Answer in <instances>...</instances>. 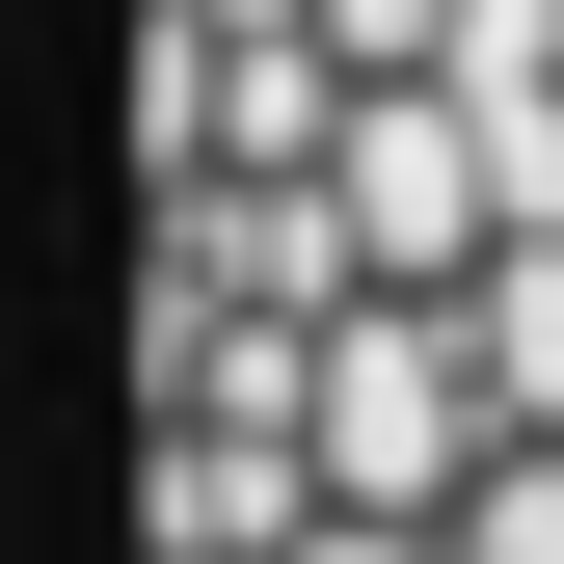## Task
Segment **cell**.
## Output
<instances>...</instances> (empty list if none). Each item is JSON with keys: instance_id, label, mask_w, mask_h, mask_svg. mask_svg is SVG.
I'll return each instance as SVG.
<instances>
[{"instance_id": "cell-1", "label": "cell", "mask_w": 564, "mask_h": 564, "mask_svg": "<svg viewBox=\"0 0 564 564\" xmlns=\"http://www.w3.org/2000/svg\"><path fill=\"white\" fill-rule=\"evenodd\" d=\"M269 564H457V511H296Z\"/></svg>"}]
</instances>
